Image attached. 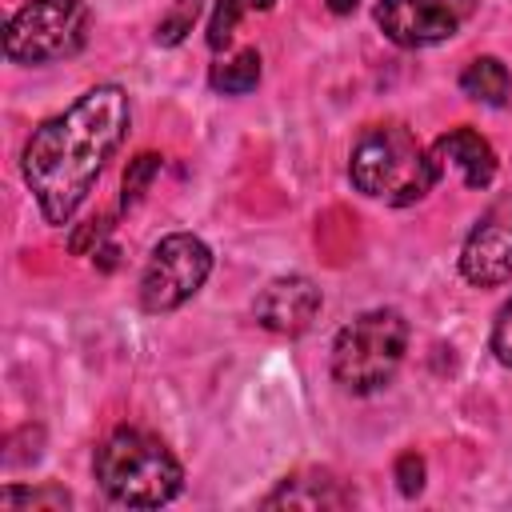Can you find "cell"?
Segmentation results:
<instances>
[{
	"label": "cell",
	"mask_w": 512,
	"mask_h": 512,
	"mask_svg": "<svg viewBox=\"0 0 512 512\" xmlns=\"http://www.w3.org/2000/svg\"><path fill=\"white\" fill-rule=\"evenodd\" d=\"M276 0H248V8H256V12H268Z\"/></svg>",
	"instance_id": "obj_22"
},
{
	"label": "cell",
	"mask_w": 512,
	"mask_h": 512,
	"mask_svg": "<svg viewBox=\"0 0 512 512\" xmlns=\"http://www.w3.org/2000/svg\"><path fill=\"white\" fill-rule=\"evenodd\" d=\"M128 120V92L120 84H96L76 96V104L32 128L20 152V172L48 224H68L76 216L104 164L124 144Z\"/></svg>",
	"instance_id": "obj_1"
},
{
	"label": "cell",
	"mask_w": 512,
	"mask_h": 512,
	"mask_svg": "<svg viewBox=\"0 0 512 512\" xmlns=\"http://www.w3.org/2000/svg\"><path fill=\"white\" fill-rule=\"evenodd\" d=\"M160 156L156 152H140L136 160H128V168H124V196H120V208H136L140 200H144V192H148V184L156 180V172H160Z\"/></svg>",
	"instance_id": "obj_14"
},
{
	"label": "cell",
	"mask_w": 512,
	"mask_h": 512,
	"mask_svg": "<svg viewBox=\"0 0 512 512\" xmlns=\"http://www.w3.org/2000/svg\"><path fill=\"white\" fill-rule=\"evenodd\" d=\"M348 176L356 192H364L368 200H384L392 208H408L440 184L428 148L416 140L412 128L396 120L372 124L356 136L348 152Z\"/></svg>",
	"instance_id": "obj_2"
},
{
	"label": "cell",
	"mask_w": 512,
	"mask_h": 512,
	"mask_svg": "<svg viewBox=\"0 0 512 512\" xmlns=\"http://www.w3.org/2000/svg\"><path fill=\"white\" fill-rule=\"evenodd\" d=\"M428 160H432L436 180H444L448 172H456L460 184L472 188V192H484L496 180V152L472 128H448L444 136H436L432 148H428Z\"/></svg>",
	"instance_id": "obj_10"
},
{
	"label": "cell",
	"mask_w": 512,
	"mask_h": 512,
	"mask_svg": "<svg viewBox=\"0 0 512 512\" xmlns=\"http://www.w3.org/2000/svg\"><path fill=\"white\" fill-rule=\"evenodd\" d=\"M476 12V0H376V28L400 48H428L452 40L464 20Z\"/></svg>",
	"instance_id": "obj_7"
},
{
	"label": "cell",
	"mask_w": 512,
	"mask_h": 512,
	"mask_svg": "<svg viewBox=\"0 0 512 512\" xmlns=\"http://www.w3.org/2000/svg\"><path fill=\"white\" fill-rule=\"evenodd\" d=\"M244 8H248V0H216L212 20H208V48H212V52L228 48V40H232V32H236Z\"/></svg>",
	"instance_id": "obj_17"
},
{
	"label": "cell",
	"mask_w": 512,
	"mask_h": 512,
	"mask_svg": "<svg viewBox=\"0 0 512 512\" xmlns=\"http://www.w3.org/2000/svg\"><path fill=\"white\" fill-rule=\"evenodd\" d=\"M356 4H360V0H328V12L348 16V12H356Z\"/></svg>",
	"instance_id": "obj_21"
},
{
	"label": "cell",
	"mask_w": 512,
	"mask_h": 512,
	"mask_svg": "<svg viewBox=\"0 0 512 512\" xmlns=\"http://www.w3.org/2000/svg\"><path fill=\"white\" fill-rule=\"evenodd\" d=\"M88 24L92 12L84 0H28L4 24V56L24 68L64 60L84 48Z\"/></svg>",
	"instance_id": "obj_5"
},
{
	"label": "cell",
	"mask_w": 512,
	"mask_h": 512,
	"mask_svg": "<svg viewBox=\"0 0 512 512\" xmlns=\"http://www.w3.org/2000/svg\"><path fill=\"white\" fill-rule=\"evenodd\" d=\"M108 228H112L108 220H88V224L72 236V252H88V240H96V244H100V240L108 236Z\"/></svg>",
	"instance_id": "obj_20"
},
{
	"label": "cell",
	"mask_w": 512,
	"mask_h": 512,
	"mask_svg": "<svg viewBox=\"0 0 512 512\" xmlns=\"http://www.w3.org/2000/svg\"><path fill=\"white\" fill-rule=\"evenodd\" d=\"M460 88H464V96L476 100V104L504 108L508 96H512V76H508L504 60H496V56H476V60L460 72Z\"/></svg>",
	"instance_id": "obj_12"
},
{
	"label": "cell",
	"mask_w": 512,
	"mask_h": 512,
	"mask_svg": "<svg viewBox=\"0 0 512 512\" xmlns=\"http://www.w3.org/2000/svg\"><path fill=\"white\" fill-rule=\"evenodd\" d=\"M196 16H200V0H176L164 16H160V24H156V44H164V48H176L188 32H192V24H196Z\"/></svg>",
	"instance_id": "obj_15"
},
{
	"label": "cell",
	"mask_w": 512,
	"mask_h": 512,
	"mask_svg": "<svg viewBox=\"0 0 512 512\" xmlns=\"http://www.w3.org/2000/svg\"><path fill=\"white\" fill-rule=\"evenodd\" d=\"M492 352L504 368H512V300L496 312V324H492Z\"/></svg>",
	"instance_id": "obj_19"
},
{
	"label": "cell",
	"mask_w": 512,
	"mask_h": 512,
	"mask_svg": "<svg viewBox=\"0 0 512 512\" xmlns=\"http://www.w3.org/2000/svg\"><path fill=\"white\" fill-rule=\"evenodd\" d=\"M460 276L476 288H500L512 280V192L492 200L472 224L460 248Z\"/></svg>",
	"instance_id": "obj_8"
},
{
	"label": "cell",
	"mask_w": 512,
	"mask_h": 512,
	"mask_svg": "<svg viewBox=\"0 0 512 512\" xmlns=\"http://www.w3.org/2000/svg\"><path fill=\"white\" fill-rule=\"evenodd\" d=\"M396 484L404 496H416L424 488V460L420 452H400L396 456Z\"/></svg>",
	"instance_id": "obj_18"
},
{
	"label": "cell",
	"mask_w": 512,
	"mask_h": 512,
	"mask_svg": "<svg viewBox=\"0 0 512 512\" xmlns=\"http://www.w3.org/2000/svg\"><path fill=\"white\" fill-rule=\"evenodd\" d=\"M320 288L308 276H276L264 284V292L252 300V316L260 328L276 336H300L320 316Z\"/></svg>",
	"instance_id": "obj_9"
},
{
	"label": "cell",
	"mask_w": 512,
	"mask_h": 512,
	"mask_svg": "<svg viewBox=\"0 0 512 512\" xmlns=\"http://www.w3.org/2000/svg\"><path fill=\"white\" fill-rule=\"evenodd\" d=\"M344 504H352V492L324 472L280 480V488L264 496V508H344Z\"/></svg>",
	"instance_id": "obj_11"
},
{
	"label": "cell",
	"mask_w": 512,
	"mask_h": 512,
	"mask_svg": "<svg viewBox=\"0 0 512 512\" xmlns=\"http://www.w3.org/2000/svg\"><path fill=\"white\" fill-rule=\"evenodd\" d=\"M96 484L124 508H160L180 496L184 468L172 448L144 428H116L96 448Z\"/></svg>",
	"instance_id": "obj_3"
},
{
	"label": "cell",
	"mask_w": 512,
	"mask_h": 512,
	"mask_svg": "<svg viewBox=\"0 0 512 512\" xmlns=\"http://www.w3.org/2000/svg\"><path fill=\"white\" fill-rule=\"evenodd\" d=\"M208 84H212L216 92H224V96H244V92H252V88L260 84V52H256V48H240L236 56L212 64Z\"/></svg>",
	"instance_id": "obj_13"
},
{
	"label": "cell",
	"mask_w": 512,
	"mask_h": 512,
	"mask_svg": "<svg viewBox=\"0 0 512 512\" xmlns=\"http://www.w3.org/2000/svg\"><path fill=\"white\" fill-rule=\"evenodd\" d=\"M212 272V248L192 236V232H172L164 236L140 276V304L144 312H176L188 304Z\"/></svg>",
	"instance_id": "obj_6"
},
{
	"label": "cell",
	"mask_w": 512,
	"mask_h": 512,
	"mask_svg": "<svg viewBox=\"0 0 512 512\" xmlns=\"http://www.w3.org/2000/svg\"><path fill=\"white\" fill-rule=\"evenodd\" d=\"M0 504L4 508H68L72 496L64 488H56V484H44V488H4Z\"/></svg>",
	"instance_id": "obj_16"
},
{
	"label": "cell",
	"mask_w": 512,
	"mask_h": 512,
	"mask_svg": "<svg viewBox=\"0 0 512 512\" xmlns=\"http://www.w3.org/2000/svg\"><path fill=\"white\" fill-rule=\"evenodd\" d=\"M408 348V320L396 308H368L348 320L332 340V376L340 388L368 396L380 392Z\"/></svg>",
	"instance_id": "obj_4"
}]
</instances>
